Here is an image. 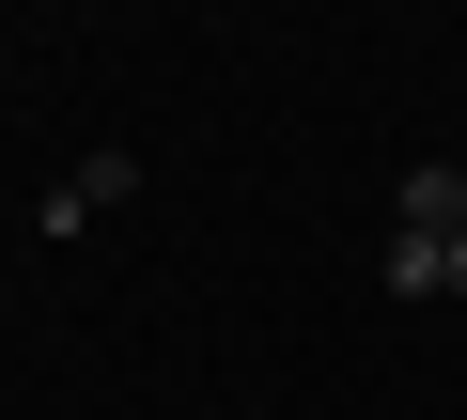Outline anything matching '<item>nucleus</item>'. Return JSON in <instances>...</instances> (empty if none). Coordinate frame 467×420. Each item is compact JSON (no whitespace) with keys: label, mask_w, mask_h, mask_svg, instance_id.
I'll list each match as a JSON object with an SVG mask.
<instances>
[{"label":"nucleus","mask_w":467,"mask_h":420,"mask_svg":"<svg viewBox=\"0 0 467 420\" xmlns=\"http://www.w3.org/2000/svg\"><path fill=\"white\" fill-rule=\"evenodd\" d=\"M125 187H140V156H94V171H63V187H47V234H94Z\"/></svg>","instance_id":"obj_1"},{"label":"nucleus","mask_w":467,"mask_h":420,"mask_svg":"<svg viewBox=\"0 0 467 420\" xmlns=\"http://www.w3.org/2000/svg\"><path fill=\"white\" fill-rule=\"evenodd\" d=\"M451 296H467V234H451Z\"/></svg>","instance_id":"obj_2"}]
</instances>
